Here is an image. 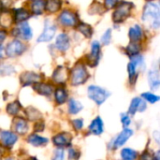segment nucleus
Instances as JSON below:
<instances>
[{"label":"nucleus","mask_w":160,"mask_h":160,"mask_svg":"<svg viewBox=\"0 0 160 160\" xmlns=\"http://www.w3.org/2000/svg\"><path fill=\"white\" fill-rule=\"evenodd\" d=\"M30 160H36V159H30Z\"/></svg>","instance_id":"49530a36"},{"label":"nucleus","mask_w":160,"mask_h":160,"mask_svg":"<svg viewBox=\"0 0 160 160\" xmlns=\"http://www.w3.org/2000/svg\"><path fill=\"white\" fill-rule=\"evenodd\" d=\"M89 130L95 135H100L103 132V122L100 117H97L89 126Z\"/></svg>","instance_id":"a211bd4d"},{"label":"nucleus","mask_w":160,"mask_h":160,"mask_svg":"<svg viewBox=\"0 0 160 160\" xmlns=\"http://www.w3.org/2000/svg\"><path fill=\"white\" fill-rule=\"evenodd\" d=\"M34 88L38 94L43 96H50L52 92V87L48 83H37Z\"/></svg>","instance_id":"412c9836"},{"label":"nucleus","mask_w":160,"mask_h":160,"mask_svg":"<svg viewBox=\"0 0 160 160\" xmlns=\"http://www.w3.org/2000/svg\"><path fill=\"white\" fill-rule=\"evenodd\" d=\"M31 7H32V12L34 14L38 15V14L42 13V11L45 8V4H44L43 0H35V1H33Z\"/></svg>","instance_id":"a878e982"},{"label":"nucleus","mask_w":160,"mask_h":160,"mask_svg":"<svg viewBox=\"0 0 160 160\" xmlns=\"http://www.w3.org/2000/svg\"><path fill=\"white\" fill-rule=\"evenodd\" d=\"M68 158H69V159L71 160L78 159L79 155H78V153H77V151H76L75 149L71 148V149H69V151H68Z\"/></svg>","instance_id":"4c0bfd02"},{"label":"nucleus","mask_w":160,"mask_h":160,"mask_svg":"<svg viewBox=\"0 0 160 160\" xmlns=\"http://www.w3.org/2000/svg\"><path fill=\"white\" fill-rule=\"evenodd\" d=\"M60 0H48L46 3V9L50 12H55L60 8Z\"/></svg>","instance_id":"bb28decb"},{"label":"nucleus","mask_w":160,"mask_h":160,"mask_svg":"<svg viewBox=\"0 0 160 160\" xmlns=\"http://www.w3.org/2000/svg\"><path fill=\"white\" fill-rule=\"evenodd\" d=\"M128 36H129V38H130V39L132 41L137 42L138 40H141L142 38V36H143L142 27L140 25H138V24H135L133 27H131L129 29Z\"/></svg>","instance_id":"6ab92c4d"},{"label":"nucleus","mask_w":160,"mask_h":160,"mask_svg":"<svg viewBox=\"0 0 160 160\" xmlns=\"http://www.w3.org/2000/svg\"><path fill=\"white\" fill-rule=\"evenodd\" d=\"M141 160H154V157L151 154H149L147 152H144L141 157Z\"/></svg>","instance_id":"ea45409f"},{"label":"nucleus","mask_w":160,"mask_h":160,"mask_svg":"<svg viewBox=\"0 0 160 160\" xmlns=\"http://www.w3.org/2000/svg\"><path fill=\"white\" fill-rule=\"evenodd\" d=\"M78 30L82 33L87 38H90L93 35V30H92V27L86 23H80L78 25Z\"/></svg>","instance_id":"c85d7f7f"},{"label":"nucleus","mask_w":160,"mask_h":160,"mask_svg":"<svg viewBox=\"0 0 160 160\" xmlns=\"http://www.w3.org/2000/svg\"><path fill=\"white\" fill-rule=\"evenodd\" d=\"M28 129V124L27 122L22 118H17L14 122V130L18 134H25Z\"/></svg>","instance_id":"aec40b11"},{"label":"nucleus","mask_w":160,"mask_h":160,"mask_svg":"<svg viewBox=\"0 0 160 160\" xmlns=\"http://www.w3.org/2000/svg\"><path fill=\"white\" fill-rule=\"evenodd\" d=\"M52 160H64V151L62 149H58L55 152L54 158Z\"/></svg>","instance_id":"58836bf2"},{"label":"nucleus","mask_w":160,"mask_h":160,"mask_svg":"<svg viewBox=\"0 0 160 160\" xmlns=\"http://www.w3.org/2000/svg\"><path fill=\"white\" fill-rule=\"evenodd\" d=\"M40 80V76L33 72H25L21 76V82L23 85L36 83Z\"/></svg>","instance_id":"dca6fc26"},{"label":"nucleus","mask_w":160,"mask_h":160,"mask_svg":"<svg viewBox=\"0 0 160 160\" xmlns=\"http://www.w3.org/2000/svg\"><path fill=\"white\" fill-rule=\"evenodd\" d=\"M142 98L145 100H147L148 102H150V103H156L157 101L159 100V98L158 96L152 94V93H143L142 94Z\"/></svg>","instance_id":"72a5a7b5"},{"label":"nucleus","mask_w":160,"mask_h":160,"mask_svg":"<svg viewBox=\"0 0 160 160\" xmlns=\"http://www.w3.org/2000/svg\"><path fill=\"white\" fill-rule=\"evenodd\" d=\"M0 139L2 143L6 146V147H11L18 140V137L15 133L11 132V131H1L0 132Z\"/></svg>","instance_id":"1a4fd4ad"},{"label":"nucleus","mask_w":160,"mask_h":160,"mask_svg":"<svg viewBox=\"0 0 160 160\" xmlns=\"http://www.w3.org/2000/svg\"><path fill=\"white\" fill-rule=\"evenodd\" d=\"M43 128H44V124H43V123H38V124H36V126H35V130H36L37 132L42 131Z\"/></svg>","instance_id":"79ce46f5"},{"label":"nucleus","mask_w":160,"mask_h":160,"mask_svg":"<svg viewBox=\"0 0 160 160\" xmlns=\"http://www.w3.org/2000/svg\"><path fill=\"white\" fill-rule=\"evenodd\" d=\"M117 0H105V5L108 8H112L115 6Z\"/></svg>","instance_id":"a19ab883"},{"label":"nucleus","mask_w":160,"mask_h":160,"mask_svg":"<svg viewBox=\"0 0 160 160\" xmlns=\"http://www.w3.org/2000/svg\"><path fill=\"white\" fill-rule=\"evenodd\" d=\"M0 24L4 27H8L11 24V18L8 12H3L0 15Z\"/></svg>","instance_id":"2f4dec72"},{"label":"nucleus","mask_w":160,"mask_h":160,"mask_svg":"<svg viewBox=\"0 0 160 160\" xmlns=\"http://www.w3.org/2000/svg\"><path fill=\"white\" fill-rule=\"evenodd\" d=\"M25 46L20 40H13L6 48V53L8 56H16L22 54L25 51Z\"/></svg>","instance_id":"39448f33"},{"label":"nucleus","mask_w":160,"mask_h":160,"mask_svg":"<svg viewBox=\"0 0 160 160\" xmlns=\"http://www.w3.org/2000/svg\"><path fill=\"white\" fill-rule=\"evenodd\" d=\"M82 109V105L79 102L76 101L75 99H70L68 103V112L71 114H76L79 112H81Z\"/></svg>","instance_id":"b1692460"},{"label":"nucleus","mask_w":160,"mask_h":160,"mask_svg":"<svg viewBox=\"0 0 160 160\" xmlns=\"http://www.w3.org/2000/svg\"><path fill=\"white\" fill-rule=\"evenodd\" d=\"M131 6L132 5L130 3H128V2L121 3L113 12V16H112L113 21L115 22H118V23L125 21L130 14Z\"/></svg>","instance_id":"20e7f679"},{"label":"nucleus","mask_w":160,"mask_h":160,"mask_svg":"<svg viewBox=\"0 0 160 160\" xmlns=\"http://www.w3.org/2000/svg\"><path fill=\"white\" fill-rule=\"evenodd\" d=\"M132 134H133V131H132L131 129H129V128H125V129L116 137V139L114 140V142H113L114 148H118V147H120V146H123V145L127 142V141L132 136Z\"/></svg>","instance_id":"9b49d317"},{"label":"nucleus","mask_w":160,"mask_h":160,"mask_svg":"<svg viewBox=\"0 0 160 160\" xmlns=\"http://www.w3.org/2000/svg\"><path fill=\"white\" fill-rule=\"evenodd\" d=\"M54 98L57 104H63L68 98V93L64 88H57L54 93Z\"/></svg>","instance_id":"5701e85b"},{"label":"nucleus","mask_w":160,"mask_h":160,"mask_svg":"<svg viewBox=\"0 0 160 160\" xmlns=\"http://www.w3.org/2000/svg\"><path fill=\"white\" fill-rule=\"evenodd\" d=\"M55 46L60 51H67L69 48V38L67 34L62 33L60 34L55 40Z\"/></svg>","instance_id":"4468645a"},{"label":"nucleus","mask_w":160,"mask_h":160,"mask_svg":"<svg viewBox=\"0 0 160 160\" xmlns=\"http://www.w3.org/2000/svg\"><path fill=\"white\" fill-rule=\"evenodd\" d=\"M142 21L151 27L158 29L160 25V10L158 4L149 2L143 9Z\"/></svg>","instance_id":"f257e3e1"},{"label":"nucleus","mask_w":160,"mask_h":160,"mask_svg":"<svg viewBox=\"0 0 160 160\" xmlns=\"http://www.w3.org/2000/svg\"><path fill=\"white\" fill-rule=\"evenodd\" d=\"M5 38H6V32L3 30H0V45L5 40Z\"/></svg>","instance_id":"37998d69"},{"label":"nucleus","mask_w":160,"mask_h":160,"mask_svg":"<svg viewBox=\"0 0 160 160\" xmlns=\"http://www.w3.org/2000/svg\"><path fill=\"white\" fill-rule=\"evenodd\" d=\"M121 157L124 160H135L138 157V154L136 151L129 149V148H125L121 152Z\"/></svg>","instance_id":"393cba45"},{"label":"nucleus","mask_w":160,"mask_h":160,"mask_svg":"<svg viewBox=\"0 0 160 160\" xmlns=\"http://www.w3.org/2000/svg\"><path fill=\"white\" fill-rule=\"evenodd\" d=\"M146 109V103L140 98H135L132 99L129 106V113L134 114L137 112H143Z\"/></svg>","instance_id":"f8f14e48"},{"label":"nucleus","mask_w":160,"mask_h":160,"mask_svg":"<svg viewBox=\"0 0 160 160\" xmlns=\"http://www.w3.org/2000/svg\"><path fill=\"white\" fill-rule=\"evenodd\" d=\"M121 122L124 125V127H128V126H129L131 124V119H130V117L128 116V113H124L121 116Z\"/></svg>","instance_id":"c9c22d12"},{"label":"nucleus","mask_w":160,"mask_h":160,"mask_svg":"<svg viewBox=\"0 0 160 160\" xmlns=\"http://www.w3.org/2000/svg\"><path fill=\"white\" fill-rule=\"evenodd\" d=\"M2 52H3V49H2V47L0 46V57L2 56Z\"/></svg>","instance_id":"c03bdc74"},{"label":"nucleus","mask_w":160,"mask_h":160,"mask_svg":"<svg viewBox=\"0 0 160 160\" xmlns=\"http://www.w3.org/2000/svg\"><path fill=\"white\" fill-rule=\"evenodd\" d=\"M68 77V71L67 68L63 67H59L54 72H53V81H55L58 83H63L67 81Z\"/></svg>","instance_id":"2eb2a0df"},{"label":"nucleus","mask_w":160,"mask_h":160,"mask_svg":"<svg viewBox=\"0 0 160 160\" xmlns=\"http://www.w3.org/2000/svg\"><path fill=\"white\" fill-rule=\"evenodd\" d=\"M71 135L68 132H62L55 135L52 139L53 143L58 147L68 146L71 142Z\"/></svg>","instance_id":"9d476101"},{"label":"nucleus","mask_w":160,"mask_h":160,"mask_svg":"<svg viewBox=\"0 0 160 160\" xmlns=\"http://www.w3.org/2000/svg\"><path fill=\"white\" fill-rule=\"evenodd\" d=\"M136 66L132 63V62H130L129 64H128V74H129V81L132 82V83H134L135 82V81H136V78H137V73H136Z\"/></svg>","instance_id":"473e14b6"},{"label":"nucleus","mask_w":160,"mask_h":160,"mask_svg":"<svg viewBox=\"0 0 160 160\" xmlns=\"http://www.w3.org/2000/svg\"><path fill=\"white\" fill-rule=\"evenodd\" d=\"M59 22L66 26H74L77 24V18L72 12L65 10L60 14Z\"/></svg>","instance_id":"6e6552de"},{"label":"nucleus","mask_w":160,"mask_h":160,"mask_svg":"<svg viewBox=\"0 0 160 160\" xmlns=\"http://www.w3.org/2000/svg\"><path fill=\"white\" fill-rule=\"evenodd\" d=\"M141 51V46L140 44H138L136 41H133L132 43H130L128 48H127V52L128 54H130L131 56L132 55H135V54H139Z\"/></svg>","instance_id":"c756f323"},{"label":"nucleus","mask_w":160,"mask_h":160,"mask_svg":"<svg viewBox=\"0 0 160 160\" xmlns=\"http://www.w3.org/2000/svg\"><path fill=\"white\" fill-rule=\"evenodd\" d=\"M28 142L34 146H43L48 142V139L44 137H40L36 134H32L28 137Z\"/></svg>","instance_id":"4be33fe9"},{"label":"nucleus","mask_w":160,"mask_h":160,"mask_svg":"<svg viewBox=\"0 0 160 160\" xmlns=\"http://www.w3.org/2000/svg\"><path fill=\"white\" fill-rule=\"evenodd\" d=\"M87 79H88V73L82 64H78L71 70L70 81L73 85L82 84Z\"/></svg>","instance_id":"f03ea898"},{"label":"nucleus","mask_w":160,"mask_h":160,"mask_svg":"<svg viewBox=\"0 0 160 160\" xmlns=\"http://www.w3.org/2000/svg\"><path fill=\"white\" fill-rule=\"evenodd\" d=\"M29 18V13L27 10L23 9V8H20L18 10H16V14H15V21L17 22H24L25 20H27Z\"/></svg>","instance_id":"cd10ccee"},{"label":"nucleus","mask_w":160,"mask_h":160,"mask_svg":"<svg viewBox=\"0 0 160 160\" xmlns=\"http://www.w3.org/2000/svg\"><path fill=\"white\" fill-rule=\"evenodd\" d=\"M100 56V44L98 41H94L91 46V52L88 55V64L91 67H95L98 65Z\"/></svg>","instance_id":"0eeeda50"},{"label":"nucleus","mask_w":160,"mask_h":160,"mask_svg":"<svg viewBox=\"0 0 160 160\" xmlns=\"http://www.w3.org/2000/svg\"><path fill=\"white\" fill-rule=\"evenodd\" d=\"M148 81H149V84L150 87L154 90L158 89L160 85V77H159V71L158 68H153L150 70L149 74H148Z\"/></svg>","instance_id":"ddd939ff"},{"label":"nucleus","mask_w":160,"mask_h":160,"mask_svg":"<svg viewBox=\"0 0 160 160\" xmlns=\"http://www.w3.org/2000/svg\"><path fill=\"white\" fill-rule=\"evenodd\" d=\"M55 32H56V26L46 21L45 22V27H44V31L43 33L38 37V42H45V41H50L51 39H52V38L54 37L55 35Z\"/></svg>","instance_id":"423d86ee"},{"label":"nucleus","mask_w":160,"mask_h":160,"mask_svg":"<svg viewBox=\"0 0 160 160\" xmlns=\"http://www.w3.org/2000/svg\"><path fill=\"white\" fill-rule=\"evenodd\" d=\"M17 31H18L17 35L20 36L21 38H22L25 40H29L32 38V30H31V28H30V26H29V24L27 22H22V24H20Z\"/></svg>","instance_id":"f3484780"},{"label":"nucleus","mask_w":160,"mask_h":160,"mask_svg":"<svg viewBox=\"0 0 160 160\" xmlns=\"http://www.w3.org/2000/svg\"><path fill=\"white\" fill-rule=\"evenodd\" d=\"M88 96L93 101L100 105L107 99V98L109 97V93L101 87L91 85L88 88Z\"/></svg>","instance_id":"7ed1b4c3"},{"label":"nucleus","mask_w":160,"mask_h":160,"mask_svg":"<svg viewBox=\"0 0 160 160\" xmlns=\"http://www.w3.org/2000/svg\"><path fill=\"white\" fill-rule=\"evenodd\" d=\"M111 38H112V32L110 29H108L104 35L102 36V38H101V42L104 44V45H108L110 42H111Z\"/></svg>","instance_id":"f704fd0d"},{"label":"nucleus","mask_w":160,"mask_h":160,"mask_svg":"<svg viewBox=\"0 0 160 160\" xmlns=\"http://www.w3.org/2000/svg\"><path fill=\"white\" fill-rule=\"evenodd\" d=\"M20 111V103L18 101H14L10 104L8 105L7 107V112L8 113L11 114V115H16Z\"/></svg>","instance_id":"7c9ffc66"},{"label":"nucleus","mask_w":160,"mask_h":160,"mask_svg":"<svg viewBox=\"0 0 160 160\" xmlns=\"http://www.w3.org/2000/svg\"><path fill=\"white\" fill-rule=\"evenodd\" d=\"M72 125L76 130H80V129H82V128L83 126V122L81 119H76V120L72 121Z\"/></svg>","instance_id":"e433bc0d"},{"label":"nucleus","mask_w":160,"mask_h":160,"mask_svg":"<svg viewBox=\"0 0 160 160\" xmlns=\"http://www.w3.org/2000/svg\"><path fill=\"white\" fill-rule=\"evenodd\" d=\"M6 160H13V159H12V158H7Z\"/></svg>","instance_id":"a18cd8bd"}]
</instances>
